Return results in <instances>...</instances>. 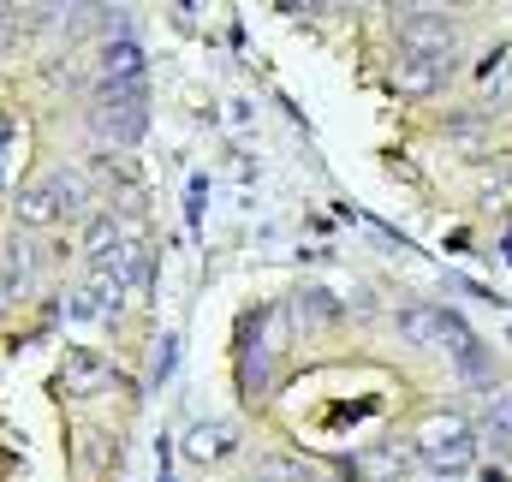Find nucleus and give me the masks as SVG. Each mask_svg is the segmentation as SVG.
Returning a JSON list of instances; mask_svg holds the SVG:
<instances>
[{
	"instance_id": "f257e3e1",
	"label": "nucleus",
	"mask_w": 512,
	"mask_h": 482,
	"mask_svg": "<svg viewBox=\"0 0 512 482\" xmlns=\"http://www.w3.org/2000/svg\"><path fill=\"white\" fill-rule=\"evenodd\" d=\"M399 334H405L411 346H423V352L453 358L465 381H477V375H483V340H477V334L465 328V316H459V310H447V304H411V310L399 316Z\"/></svg>"
},
{
	"instance_id": "f03ea898",
	"label": "nucleus",
	"mask_w": 512,
	"mask_h": 482,
	"mask_svg": "<svg viewBox=\"0 0 512 482\" xmlns=\"http://www.w3.org/2000/svg\"><path fill=\"white\" fill-rule=\"evenodd\" d=\"M72 203H78V179H72L66 167H54V173H42V179L18 197V215H24L30 227H48V221H60Z\"/></svg>"
},
{
	"instance_id": "7ed1b4c3",
	"label": "nucleus",
	"mask_w": 512,
	"mask_h": 482,
	"mask_svg": "<svg viewBox=\"0 0 512 482\" xmlns=\"http://www.w3.org/2000/svg\"><path fill=\"white\" fill-rule=\"evenodd\" d=\"M96 125L114 137V143H131L143 131V84H102L96 96Z\"/></svg>"
},
{
	"instance_id": "20e7f679",
	"label": "nucleus",
	"mask_w": 512,
	"mask_h": 482,
	"mask_svg": "<svg viewBox=\"0 0 512 482\" xmlns=\"http://www.w3.org/2000/svg\"><path fill=\"white\" fill-rule=\"evenodd\" d=\"M399 36L411 42V54H447L459 24L447 12H399Z\"/></svg>"
},
{
	"instance_id": "39448f33",
	"label": "nucleus",
	"mask_w": 512,
	"mask_h": 482,
	"mask_svg": "<svg viewBox=\"0 0 512 482\" xmlns=\"http://www.w3.org/2000/svg\"><path fill=\"white\" fill-rule=\"evenodd\" d=\"M429 459H435V465H447V471H459V465L471 459V441H465V429H459V423H447V429L435 423V429H429Z\"/></svg>"
},
{
	"instance_id": "423d86ee",
	"label": "nucleus",
	"mask_w": 512,
	"mask_h": 482,
	"mask_svg": "<svg viewBox=\"0 0 512 482\" xmlns=\"http://www.w3.org/2000/svg\"><path fill=\"white\" fill-rule=\"evenodd\" d=\"M102 78H108V84H143V54H137V42H108Z\"/></svg>"
},
{
	"instance_id": "0eeeda50",
	"label": "nucleus",
	"mask_w": 512,
	"mask_h": 482,
	"mask_svg": "<svg viewBox=\"0 0 512 482\" xmlns=\"http://www.w3.org/2000/svg\"><path fill=\"white\" fill-rule=\"evenodd\" d=\"M435 78H441V54H405V66H399V90L423 96Z\"/></svg>"
},
{
	"instance_id": "6e6552de",
	"label": "nucleus",
	"mask_w": 512,
	"mask_h": 482,
	"mask_svg": "<svg viewBox=\"0 0 512 482\" xmlns=\"http://www.w3.org/2000/svg\"><path fill=\"white\" fill-rule=\"evenodd\" d=\"M483 429H489V447H501V453H512V393H501V399L489 405Z\"/></svg>"
},
{
	"instance_id": "1a4fd4ad",
	"label": "nucleus",
	"mask_w": 512,
	"mask_h": 482,
	"mask_svg": "<svg viewBox=\"0 0 512 482\" xmlns=\"http://www.w3.org/2000/svg\"><path fill=\"white\" fill-rule=\"evenodd\" d=\"M191 453H197V459H227V453H233V429H227V423L197 429V435H191Z\"/></svg>"
},
{
	"instance_id": "9d476101",
	"label": "nucleus",
	"mask_w": 512,
	"mask_h": 482,
	"mask_svg": "<svg viewBox=\"0 0 512 482\" xmlns=\"http://www.w3.org/2000/svg\"><path fill=\"white\" fill-rule=\"evenodd\" d=\"M18 292V274H0V310H6V298Z\"/></svg>"
},
{
	"instance_id": "9b49d317",
	"label": "nucleus",
	"mask_w": 512,
	"mask_h": 482,
	"mask_svg": "<svg viewBox=\"0 0 512 482\" xmlns=\"http://www.w3.org/2000/svg\"><path fill=\"white\" fill-rule=\"evenodd\" d=\"M6 18H12V12H0V42H6Z\"/></svg>"
}]
</instances>
